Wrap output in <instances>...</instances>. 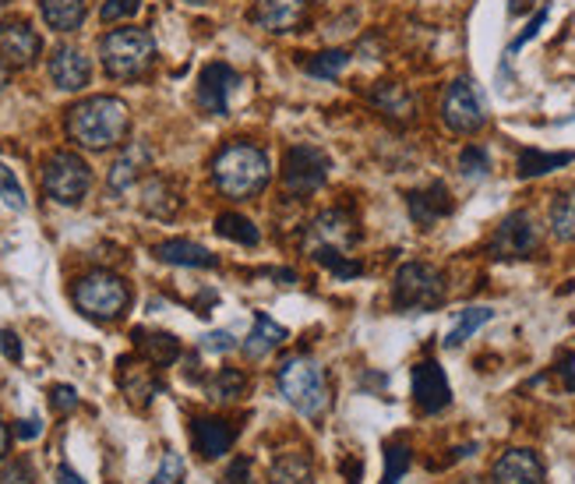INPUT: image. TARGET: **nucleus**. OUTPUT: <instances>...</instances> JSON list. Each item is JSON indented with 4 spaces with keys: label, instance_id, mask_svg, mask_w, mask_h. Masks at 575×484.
<instances>
[{
    "label": "nucleus",
    "instance_id": "1",
    "mask_svg": "<svg viewBox=\"0 0 575 484\" xmlns=\"http://www.w3.org/2000/svg\"><path fill=\"white\" fill-rule=\"evenodd\" d=\"M131 131V111L117 96H89L68 111V135L82 149H114Z\"/></svg>",
    "mask_w": 575,
    "mask_h": 484
},
{
    "label": "nucleus",
    "instance_id": "2",
    "mask_svg": "<svg viewBox=\"0 0 575 484\" xmlns=\"http://www.w3.org/2000/svg\"><path fill=\"white\" fill-rule=\"evenodd\" d=\"M212 181L227 198H254L268 184V155L251 142H230L216 152Z\"/></svg>",
    "mask_w": 575,
    "mask_h": 484
},
{
    "label": "nucleus",
    "instance_id": "3",
    "mask_svg": "<svg viewBox=\"0 0 575 484\" xmlns=\"http://www.w3.org/2000/svg\"><path fill=\"white\" fill-rule=\"evenodd\" d=\"M100 54H103V68L110 78H117V82H135V78H141L152 68L156 43L146 28H114V33L103 36Z\"/></svg>",
    "mask_w": 575,
    "mask_h": 484
},
{
    "label": "nucleus",
    "instance_id": "4",
    "mask_svg": "<svg viewBox=\"0 0 575 484\" xmlns=\"http://www.w3.org/2000/svg\"><path fill=\"white\" fill-rule=\"evenodd\" d=\"M279 389L303 417H318L325 411V403H329V389H325L322 368H318L311 357H303V354L290 357V361H283Z\"/></svg>",
    "mask_w": 575,
    "mask_h": 484
},
{
    "label": "nucleus",
    "instance_id": "5",
    "mask_svg": "<svg viewBox=\"0 0 575 484\" xmlns=\"http://www.w3.org/2000/svg\"><path fill=\"white\" fill-rule=\"evenodd\" d=\"M127 301H131V293H127V284L114 273H89L74 284V304L82 315L95 319V322H114L124 315Z\"/></svg>",
    "mask_w": 575,
    "mask_h": 484
},
{
    "label": "nucleus",
    "instance_id": "6",
    "mask_svg": "<svg viewBox=\"0 0 575 484\" xmlns=\"http://www.w3.org/2000/svg\"><path fill=\"white\" fill-rule=\"evenodd\" d=\"M392 301L399 311H435L445 301V276L435 265L406 262L403 269L395 273Z\"/></svg>",
    "mask_w": 575,
    "mask_h": 484
},
{
    "label": "nucleus",
    "instance_id": "7",
    "mask_svg": "<svg viewBox=\"0 0 575 484\" xmlns=\"http://www.w3.org/2000/svg\"><path fill=\"white\" fill-rule=\"evenodd\" d=\"M92 187V170L78 152L60 149L43 166V192L50 195L57 206H78Z\"/></svg>",
    "mask_w": 575,
    "mask_h": 484
},
{
    "label": "nucleus",
    "instance_id": "8",
    "mask_svg": "<svg viewBox=\"0 0 575 484\" xmlns=\"http://www.w3.org/2000/svg\"><path fill=\"white\" fill-rule=\"evenodd\" d=\"M332 160L318 146H294L283 155V184L290 195H314L329 181Z\"/></svg>",
    "mask_w": 575,
    "mask_h": 484
},
{
    "label": "nucleus",
    "instance_id": "9",
    "mask_svg": "<svg viewBox=\"0 0 575 484\" xmlns=\"http://www.w3.org/2000/svg\"><path fill=\"white\" fill-rule=\"evenodd\" d=\"M441 120L445 128L456 131V135H473L484 128V103L476 96V89L470 78H456V82L445 89V100H441Z\"/></svg>",
    "mask_w": 575,
    "mask_h": 484
},
{
    "label": "nucleus",
    "instance_id": "10",
    "mask_svg": "<svg viewBox=\"0 0 575 484\" xmlns=\"http://www.w3.org/2000/svg\"><path fill=\"white\" fill-rule=\"evenodd\" d=\"M540 247V230L530 212H513L505 216L502 227L491 238V255L494 258H530Z\"/></svg>",
    "mask_w": 575,
    "mask_h": 484
},
{
    "label": "nucleus",
    "instance_id": "11",
    "mask_svg": "<svg viewBox=\"0 0 575 484\" xmlns=\"http://www.w3.org/2000/svg\"><path fill=\"white\" fill-rule=\"evenodd\" d=\"M410 382H413V400H417V407L424 414H441L452 403V385H449V379H445L441 365H435V361L413 365Z\"/></svg>",
    "mask_w": 575,
    "mask_h": 484
},
{
    "label": "nucleus",
    "instance_id": "12",
    "mask_svg": "<svg viewBox=\"0 0 575 484\" xmlns=\"http://www.w3.org/2000/svg\"><path fill=\"white\" fill-rule=\"evenodd\" d=\"M43 54V39L28 22H4L0 25V60L8 68H32Z\"/></svg>",
    "mask_w": 575,
    "mask_h": 484
},
{
    "label": "nucleus",
    "instance_id": "13",
    "mask_svg": "<svg viewBox=\"0 0 575 484\" xmlns=\"http://www.w3.org/2000/svg\"><path fill=\"white\" fill-rule=\"evenodd\" d=\"M241 85V78L230 65H209L198 78V103L205 114L227 117L230 114V92Z\"/></svg>",
    "mask_w": 575,
    "mask_h": 484
},
{
    "label": "nucleus",
    "instance_id": "14",
    "mask_svg": "<svg viewBox=\"0 0 575 484\" xmlns=\"http://www.w3.org/2000/svg\"><path fill=\"white\" fill-rule=\"evenodd\" d=\"M494 484H544V463L533 449H508L491 471Z\"/></svg>",
    "mask_w": 575,
    "mask_h": 484
},
{
    "label": "nucleus",
    "instance_id": "15",
    "mask_svg": "<svg viewBox=\"0 0 575 484\" xmlns=\"http://www.w3.org/2000/svg\"><path fill=\"white\" fill-rule=\"evenodd\" d=\"M311 0H258L254 4V22L265 33H294V28L308 19Z\"/></svg>",
    "mask_w": 575,
    "mask_h": 484
},
{
    "label": "nucleus",
    "instance_id": "16",
    "mask_svg": "<svg viewBox=\"0 0 575 484\" xmlns=\"http://www.w3.org/2000/svg\"><path fill=\"white\" fill-rule=\"evenodd\" d=\"M406 206H410L413 223L427 230V227H435L438 220H445V216L452 212V195L441 181H435V184L421 187V192H410Z\"/></svg>",
    "mask_w": 575,
    "mask_h": 484
},
{
    "label": "nucleus",
    "instance_id": "17",
    "mask_svg": "<svg viewBox=\"0 0 575 484\" xmlns=\"http://www.w3.org/2000/svg\"><path fill=\"white\" fill-rule=\"evenodd\" d=\"M50 78L54 85L64 92H78L89 85L92 68H89V57L78 50V46H57L54 57H50Z\"/></svg>",
    "mask_w": 575,
    "mask_h": 484
},
{
    "label": "nucleus",
    "instance_id": "18",
    "mask_svg": "<svg viewBox=\"0 0 575 484\" xmlns=\"http://www.w3.org/2000/svg\"><path fill=\"white\" fill-rule=\"evenodd\" d=\"M349 241H354V220L343 209L322 212L308 230V252L311 247H340V252H349Z\"/></svg>",
    "mask_w": 575,
    "mask_h": 484
},
{
    "label": "nucleus",
    "instance_id": "19",
    "mask_svg": "<svg viewBox=\"0 0 575 484\" xmlns=\"http://www.w3.org/2000/svg\"><path fill=\"white\" fill-rule=\"evenodd\" d=\"M233 439H237V431L227 425V420H219V417H198L195 425H191V442H195V452L202 460L227 457Z\"/></svg>",
    "mask_w": 575,
    "mask_h": 484
},
{
    "label": "nucleus",
    "instance_id": "20",
    "mask_svg": "<svg viewBox=\"0 0 575 484\" xmlns=\"http://www.w3.org/2000/svg\"><path fill=\"white\" fill-rule=\"evenodd\" d=\"M184 198L177 192V184L166 177H149L141 184V212L152 216V220H173L181 212Z\"/></svg>",
    "mask_w": 575,
    "mask_h": 484
},
{
    "label": "nucleus",
    "instance_id": "21",
    "mask_svg": "<svg viewBox=\"0 0 575 484\" xmlns=\"http://www.w3.org/2000/svg\"><path fill=\"white\" fill-rule=\"evenodd\" d=\"M152 166V152L141 146V142H131L127 146L120 155H117V163L110 166V177H106V184H110V192L114 195H124V192H131V184L146 174V170Z\"/></svg>",
    "mask_w": 575,
    "mask_h": 484
},
{
    "label": "nucleus",
    "instance_id": "22",
    "mask_svg": "<svg viewBox=\"0 0 575 484\" xmlns=\"http://www.w3.org/2000/svg\"><path fill=\"white\" fill-rule=\"evenodd\" d=\"M152 255L166 265H184V269H216L219 265V258L209 247H202L195 241H163V244H156Z\"/></svg>",
    "mask_w": 575,
    "mask_h": 484
},
{
    "label": "nucleus",
    "instance_id": "23",
    "mask_svg": "<svg viewBox=\"0 0 575 484\" xmlns=\"http://www.w3.org/2000/svg\"><path fill=\"white\" fill-rule=\"evenodd\" d=\"M371 103L392 120H410L413 114H417V100H413L410 92L403 85H395V82H378L371 89Z\"/></svg>",
    "mask_w": 575,
    "mask_h": 484
},
{
    "label": "nucleus",
    "instance_id": "24",
    "mask_svg": "<svg viewBox=\"0 0 575 484\" xmlns=\"http://www.w3.org/2000/svg\"><path fill=\"white\" fill-rule=\"evenodd\" d=\"M268 481L273 484H311L314 466L308 452H279L268 466Z\"/></svg>",
    "mask_w": 575,
    "mask_h": 484
},
{
    "label": "nucleus",
    "instance_id": "25",
    "mask_svg": "<svg viewBox=\"0 0 575 484\" xmlns=\"http://www.w3.org/2000/svg\"><path fill=\"white\" fill-rule=\"evenodd\" d=\"M39 11L54 33H74L85 22V0H39Z\"/></svg>",
    "mask_w": 575,
    "mask_h": 484
},
{
    "label": "nucleus",
    "instance_id": "26",
    "mask_svg": "<svg viewBox=\"0 0 575 484\" xmlns=\"http://www.w3.org/2000/svg\"><path fill=\"white\" fill-rule=\"evenodd\" d=\"M135 343L138 350L149 357V365L166 368L181 357V343L173 339L170 333H149V330H135Z\"/></svg>",
    "mask_w": 575,
    "mask_h": 484
},
{
    "label": "nucleus",
    "instance_id": "27",
    "mask_svg": "<svg viewBox=\"0 0 575 484\" xmlns=\"http://www.w3.org/2000/svg\"><path fill=\"white\" fill-rule=\"evenodd\" d=\"M283 339H286L283 325L268 319L265 311H258V315H254V330H251V336L244 339V354H248V357H265V354H273Z\"/></svg>",
    "mask_w": 575,
    "mask_h": 484
},
{
    "label": "nucleus",
    "instance_id": "28",
    "mask_svg": "<svg viewBox=\"0 0 575 484\" xmlns=\"http://www.w3.org/2000/svg\"><path fill=\"white\" fill-rule=\"evenodd\" d=\"M120 385H124L127 400L141 403V407L159 393V382L152 379V371L141 365H131V361H120Z\"/></svg>",
    "mask_w": 575,
    "mask_h": 484
},
{
    "label": "nucleus",
    "instance_id": "29",
    "mask_svg": "<svg viewBox=\"0 0 575 484\" xmlns=\"http://www.w3.org/2000/svg\"><path fill=\"white\" fill-rule=\"evenodd\" d=\"M575 160L572 152H540V149H526L519 152V177H544L557 166H568Z\"/></svg>",
    "mask_w": 575,
    "mask_h": 484
},
{
    "label": "nucleus",
    "instance_id": "30",
    "mask_svg": "<svg viewBox=\"0 0 575 484\" xmlns=\"http://www.w3.org/2000/svg\"><path fill=\"white\" fill-rule=\"evenodd\" d=\"M494 319V311L491 308H462L459 315H456V325L449 330V336H445V347L449 350H456V347H462L481 325H487Z\"/></svg>",
    "mask_w": 575,
    "mask_h": 484
},
{
    "label": "nucleus",
    "instance_id": "31",
    "mask_svg": "<svg viewBox=\"0 0 575 484\" xmlns=\"http://www.w3.org/2000/svg\"><path fill=\"white\" fill-rule=\"evenodd\" d=\"M216 233H219V238L233 241V244H248V247H254V244L262 241L258 227H254L248 216H241V212H222V216H216Z\"/></svg>",
    "mask_w": 575,
    "mask_h": 484
},
{
    "label": "nucleus",
    "instance_id": "32",
    "mask_svg": "<svg viewBox=\"0 0 575 484\" xmlns=\"http://www.w3.org/2000/svg\"><path fill=\"white\" fill-rule=\"evenodd\" d=\"M551 230L557 241H575V187L551 201Z\"/></svg>",
    "mask_w": 575,
    "mask_h": 484
},
{
    "label": "nucleus",
    "instance_id": "33",
    "mask_svg": "<svg viewBox=\"0 0 575 484\" xmlns=\"http://www.w3.org/2000/svg\"><path fill=\"white\" fill-rule=\"evenodd\" d=\"M244 389H248L244 371L222 368V371H216V379L209 382V400H216V403H233V400L244 396Z\"/></svg>",
    "mask_w": 575,
    "mask_h": 484
},
{
    "label": "nucleus",
    "instance_id": "34",
    "mask_svg": "<svg viewBox=\"0 0 575 484\" xmlns=\"http://www.w3.org/2000/svg\"><path fill=\"white\" fill-rule=\"evenodd\" d=\"M314 262L322 265V269H329L332 276L340 279H354L360 273V262H354L346 252H340V247H311Z\"/></svg>",
    "mask_w": 575,
    "mask_h": 484
},
{
    "label": "nucleus",
    "instance_id": "35",
    "mask_svg": "<svg viewBox=\"0 0 575 484\" xmlns=\"http://www.w3.org/2000/svg\"><path fill=\"white\" fill-rule=\"evenodd\" d=\"M413 463V452L406 442H389L386 446V474H381V484H399L403 474L410 471Z\"/></svg>",
    "mask_w": 575,
    "mask_h": 484
},
{
    "label": "nucleus",
    "instance_id": "36",
    "mask_svg": "<svg viewBox=\"0 0 575 484\" xmlns=\"http://www.w3.org/2000/svg\"><path fill=\"white\" fill-rule=\"evenodd\" d=\"M346 65H349L346 50H325V54H314L308 60V74H314V78H340Z\"/></svg>",
    "mask_w": 575,
    "mask_h": 484
},
{
    "label": "nucleus",
    "instance_id": "37",
    "mask_svg": "<svg viewBox=\"0 0 575 484\" xmlns=\"http://www.w3.org/2000/svg\"><path fill=\"white\" fill-rule=\"evenodd\" d=\"M0 198H4V206H11L14 212L25 209V192H22V184H19V177H14L4 163H0Z\"/></svg>",
    "mask_w": 575,
    "mask_h": 484
},
{
    "label": "nucleus",
    "instance_id": "38",
    "mask_svg": "<svg viewBox=\"0 0 575 484\" xmlns=\"http://www.w3.org/2000/svg\"><path fill=\"white\" fill-rule=\"evenodd\" d=\"M459 170L467 177H484L487 170H491V160H487V152L481 146H467L459 155Z\"/></svg>",
    "mask_w": 575,
    "mask_h": 484
},
{
    "label": "nucleus",
    "instance_id": "39",
    "mask_svg": "<svg viewBox=\"0 0 575 484\" xmlns=\"http://www.w3.org/2000/svg\"><path fill=\"white\" fill-rule=\"evenodd\" d=\"M138 8H141V0H103L100 19L106 25H114V22H124V19H135Z\"/></svg>",
    "mask_w": 575,
    "mask_h": 484
},
{
    "label": "nucleus",
    "instance_id": "40",
    "mask_svg": "<svg viewBox=\"0 0 575 484\" xmlns=\"http://www.w3.org/2000/svg\"><path fill=\"white\" fill-rule=\"evenodd\" d=\"M181 477H184V460H181V452H166L163 466H159V474H156L149 484H181Z\"/></svg>",
    "mask_w": 575,
    "mask_h": 484
},
{
    "label": "nucleus",
    "instance_id": "41",
    "mask_svg": "<svg viewBox=\"0 0 575 484\" xmlns=\"http://www.w3.org/2000/svg\"><path fill=\"white\" fill-rule=\"evenodd\" d=\"M0 484H36V481H32V466L25 460H14L0 471Z\"/></svg>",
    "mask_w": 575,
    "mask_h": 484
},
{
    "label": "nucleus",
    "instance_id": "42",
    "mask_svg": "<svg viewBox=\"0 0 575 484\" xmlns=\"http://www.w3.org/2000/svg\"><path fill=\"white\" fill-rule=\"evenodd\" d=\"M50 403H54L57 414H68V411L78 407V393H74L71 385H54V389H50Z\"/></svg>",
    "mask_w": 575,
    "mask_h": 484
},
{
    "label": "nucleus",
    "instance_id": "43",
    "mask_svg": "<svg viewBox=\"0 0 575 484\" xmlns=\"http://www.w3.org/2000/svg\"><path fill=\"white\" fill-rule=\"evenodd\" d=\"M222 481H227V484H254L251 481V457H237Z\"/></svg>",
    "mask_w": 575,
    "mask_h": 484
},
{
    "label": "nucleus",
    "instance_id": "44",
    "mask_svg": "<svg viewBox=\"0 0 575 484\" xmlns=\"http://www.w3.org/2000/svg\"><path fill=\"white\" fill-rule=\"evenodd\" d=\"M202 350H209V354H227L233 350V336L230 333H209V336H202Z\"/></svg>",
    "mask_w": 575,
    "mask_h": 484
},
{
    "label": "nucleus",
    "instance_id": "45",
    "mask_svg": "<svg viewBox=\"0 0 575 484\" xmlns=\"http://www.w3.org/2000/svg\"><path fill=\"white\" fill-rule=\"evenodd\" d=\"M0 350H4L8 361H22V343L11 330H0Z\"/></svg>",
    "mask_w": 575,
    "mask_h": 484
},
{
    "label": "nucleus",
    "instance_id": "46",
    "mask_svg": "<svg viewBox=\"0 0 575 484\" xmlns=\"http://www.w3.org/2000/svg\"><path fill=\"white\" fill-rule=\"evenodd\" d=\"M544 22H548V8H540V14H537V19H533L530 25H526V33H522V36H519V39L513 43V54L519 50V46H522L526 39H533V36L540 33V25H544Z\"/></svg>",
    "mask_w": 575,
    "mask_h": 484
},
{
    "label": "nucleus",
    "instance_id": "47",
    "mask_svg": "<svg viewBox=\"0 0 575 484\" xmlns=\"http://www.w3.org/2000/svg\"><path fill=\"white\" fill-rule=\"evenodd\" d=\"M43 431V425L36 417H28V420H19V428H14V435H19V439H36V435Z\"/></svg>",
    "mask_w": 575,
    "mask_h": 484
},
{
    "label": "nucleus",
    "instance_id": "48",
    "mask_svg": "<svg viewBox=\"0 0 575 484\" xmlns=\"http://www.w3.org/2000/svg\"><path fill=\"white\" fill-rule=\"evenodd\" d=\"M557 374H562L568 389H575V357H572V354L562 357V365H557Z\"/></svg>",
    "mask_w": 575,
    "mask_h": 484
},
{
    "label": "nucleus",
    "instance_id": "49",
    "mask_svg": "<svg viewBox=\"0 0 575 484\" xmlns=\"http://www.w3.org/2000/svg\"><path fill=\"white\" fill-rule=\"evenodd\" d=\"M360 460H343V474H346V484H357L360 481Z\"/></svg>",
    "mask_w": 575,
    "mask_h": 484
},
{
    "label": "nucleus",
    "instance_id": "50",
    "mask_svg": "<svg viewBox=\"0 0 575 484\" xmlns=\"http://www.w3.org/2000/svg\"><path fill=\"white\" fill-rule=\"evenodd\" d=\"M57 484H85V481L78 477L71 466H57Z\"/></svg>",
    "mask_w": 575,
    "mask_h": 484
},
{
    "label": "nucleus",
    "instance_id": "51",
    "mask_svg": "<svg viewBox=\"0 0 575 484\" xmlns=\"http://www.w3.org/2000/svg\"><path fill=\"white\" fill-rule=\"evenodd\" d=\"M526 8H530V0H508V14H513V19H519Z\"/></svg>",
    "mask_w": 575,
    "mask_h": 484
},
{
    "label": "nucleus",
    "instance_id": "52",
    "mask_svg": "<svg viewBox=\"0 0 575 484\" xmlns=\"http://www.w3.org/2000/svg\"><path fill=\"white\" fill-rule=\"evenodd\" d=\"M8 78H11V68L0 60V92H4V85H8Z\"/></svg>",
    "mask_w": 575,
    "mask_h": 484
},
{
    "label": "nucleus",
    "instance_id": "53",
    "mask_svg": "<svg viewBox=\"0 0 575 484\" xmlns=\"http://www.w3.org/2000/svg\"><path fill=\"white\" fill-rule=\"evenodd\" d=\"M4 452H8V428L0 425V457H4Z\"/></svg>",
    "mask_w": 575,
    "mask_h": 484
},
{
    "label": "nucleus",
    "instance_id": "54",
    "mask_svg": "<svg viewBox=\"0 0 575 484\" xmlns=\"http://www.w3.org/2000/svg\"><path fill=\"white\" fill-rule=\"evenodd\" d=\"M187 4H209V0H187Z\"/></svg>",
    "mask_w": 575,
    "mask_h": 484
},
{
    "label": "nucleus",
    "instance_id": "55",
    "mask_svg": "<svg viewBox=\"0 0 575 484\" xmlns=\"http://www.w3.org/2000/svg\"><path fill=\"white\" fill-rule=\"evenodd\" d=\"M0 4H8V0H0Z\"/></svg>",
    "mask_w": 575,
    "mask_h": 484
}]
</instances>
